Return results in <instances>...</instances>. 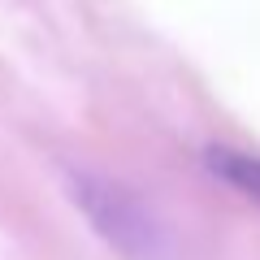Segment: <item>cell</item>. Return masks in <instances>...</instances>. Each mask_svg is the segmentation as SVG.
<instances>
[{
	"label": "cell",
	"mask_w": 260,
	"mask_h": 260,
	"mask_svg": "<svg viewBox=\"0 0 260 260\" xmlns=\"http://www.w3.org/2000/svg\"><path fill=\"white\" fill-rule=\"evenodd\" d=\"M70 195H74L78 213L87 217V225L117 256H126V260H174V234H169V225L130 186H121L117 178L74 169L70 174Z\"/></svg>",
	"instance_id": "cell-1"
},
{
	"label": "cell",
	"mask_w": 260,
	"mask_h": 260,
	"mask_svg": "<svg viewBox=\"0 0 260 260\" xmlns=\"http://www.w3.org/2000/svg\"><path fill=\"white\" fill-rule=\"evenodd\" d=\"M204 165L221 178L225 186H234L239 195H247L251 204H260V156L239 148H225V143H213L204 148Z\"/></svg>",
	"instance_id": "cell-2"
}]
</instances>
